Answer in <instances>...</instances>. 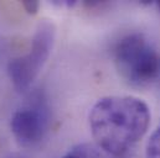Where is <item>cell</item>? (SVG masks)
<instances>
[{"label": "cell", "mask_w": 160, "mask_h": 158, "mask_svg": "<svg viewBox=\"0 0 160 158\" xmlns=\"http://www.w3.org/2000/svg\"><path fill=\"white\" fill-rule=\"evenodd\" d=\"M88 122L97 146L112 156L122 157L145 135L150 110L135 96H104L92 106Z\"/></svg>", "instance_id": "6da1fadb"}, {"label": "cell", "mask_w": 160, "mask_h": 158, "mask_svg": "<svg viewBox=\"0 0 160 158\" xmlns=\"http://www.w3.org/2000/svg\"><path fill=\"white\" fill-rule=\"evenodd\" d=\"M113 59L119 76L134 86L149 85L160 74V54L142 34L125 35L116 43Z\"/></svg>", "instance_id": "7a4b0ae2"}, {"label": "cell", "mask_w": 160, "mask_h": 158, "mask_svg": "<svg viewBox=\"0 0 160 158\" xmlns=\"http://www.w3.org/2000/svg\"><path fill=\"white\" fill-rule=\"evenodd\" d=\"M56 36L55 25L48 20L39 22L29 51L8 63V76L19 91H26L47 62Z\"/></svg>", "instance_id": "3957f363"}, {"label": "cell", "mask_w": 160, "mask_h": 158, "mask_svg": "<svg viewBox=\"0 0 160 158\" xmlns=\"http://www.w3.org/2000/svg\"><path fill=\"white\" fill-rule=\"evenodd\" d=\"M51 123V110L46 94L41 90L29 95L12 114L10 127L15 140L24 147H32L45 138Z\"/></svg>", "instance_id": "277c9868"}, {"label": "cell", "mask_w": 160, "mask_h": 158, "mask_svg": "<svg viewBox=\"0 0 160 158\" xmlns=\"http://www.w3.org/2000/svg\"><path fill=\"white\" fill-rule=\"evenodd\" d=\"M61 158H99V152L91 143H78L70 148Z\"/></svg>", "instance_id": "5b68a950"}, {"label": "cell", "mask_w": 160, "mask_h": 158, "mask_svg": "<svg viewBox=\"0 0 160 158\" xmlns=\"http://www.w3.org/2000/svg\"><path fill=\"white\" fill-rule=\"evenodd\" d=\"M145 157L160 158V126L153 132V135L150 136V138L148 141Z\"/></svg>", "instance_id": "8992f818"}, {"label": "cell", "mask_w": 160, "mask_h": 158, "mask_svg": "<svg viewBox=\"0 0 160 158\" xmlns=\"http://www.w3.org/2000/svg\"><path fill=\"white\" fill-rule=\"evenodd\" d=\"M22 7L29 15H36L39 9H40V2L39 1H22Z\"/></svg>", "instance_id": "52a82bcc"}, {"label": "cell", "mask_w": 160, "mask_h": 158, "mask_svg": "<svg viewBox=\"0 0 160 158\" xmlns=\"http://www.w3.org/2000/svg\"><path fill=\"white\" fill-rule=\"evenodd\" d=\"M155 5H157V7H158V10L160 12V1H155Z\"/></svg>", "instance_id": "ba28073f"}, {"label": "cell", "mask_w": 160, "mask_h": 158, "mask_svg": "<svg viewBox=\"0 0 160 158\" xmlns=\"http://www.w3.org/2000/svg\"><path fill=\"white\" fill-rule=\"evenodd\" d=\"M9 158H21V157H18V156H12V157H9Z\"/></svg>", "instance_id": "9c48e42d"}]
</instances>
